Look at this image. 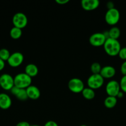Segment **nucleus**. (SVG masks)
I'll list each match as a JSON object with an SVG mask.
<instances>
[{
    "label": "nucleus",
    "instance_id": "obj_1",
    "mask_svg": "<svg viewBox=\"0 0 126 126\" xmlns=\"http://www.w3.org/2000/svg\"><path fill=\"white\" fill-rule=\"evenodd\" d=\"M104 49L108 55L114 57L118 55L121 49V46L118 39L108 38L103 45Z\"/></svg>",
    "mask_w": 126,
    "mask_h": 126
},
{
    "label": "nucleus",
    "instance_id": "obj_2",
    "mask_svg": "<svg viewBox=\"0 0 126 126\" xmlns=\"http://www.w3.org/2000/svg\"><path fill=\"white\" fill-rule=\"evenodd\" d=\"M14 86L20 89H27L32 85V79L25 73H20L17 74L14 78Z\"/></svg>",
    "mask_w": 126,
    "mask_h": 126
},
{
    "label": "nucleus",
    "instance_id": "obj_3",
    "mask_svg": "<svg viewBox=\"0 0 126 126\" xmlns=\"http://www.w3.org/2000/svg\"><path fill=\"white\" fill-rule=\"evenodd\" d=\"M105 19L106 23L110 25L114 26L117 24L120 20V12L116 8L107 9L105 16Z\"/></svg>",
    "mask_w": 126,
    "mask_h": 126
},
{
    "label": "nucleus",
    "instance_id": "obj_4",
    "mask_svg": "<svg viewBox=\"0 0 126 126\" xmlns=\"http://www.w3.org/2000/svg\"><path fill=\"white\" fill-rule=\"evenodd\" d=\"M105 79L100 74H92L87 79V84L88 87L92 89H97L100 88L104 84Z\"/></svg>",
    "mask_w": 126,
    "mask_h": 126
},
{
    "label": "nucleus",
    "instance_id": "obj_5",
    "mask_svg": "<svg viewBox=\"0 0 126 126\" xmlns=\"http://www.w3.org/2000/svg\"><path fill=\"white\" fill-rule=\"evenodd\" d=\"M68 88L71 92L74 93H80L82 92L85 88L84 82L82 80L77 78H74L70 79L68 82Z\"/></svg>",
    "mask_w": 126,
    "mask_h": 126
},
{
    "label": "nucleus",
    "instance_id": "obj_6",
    "mask_svg": "<svg viewBox=\"0 0 126 126\" xmlns=\"http://www.w3.org/2000/svg\"><path fill=\"white\" fill-rule=\"evenodd\" d=\"M12 23L14 27H17L21 29L25 28L28 23V18L27 16L23 12H17L12 17Z\"/></svg>",
    "mask_w": 126,
    "mask_h": 126
},
{
    "label": "nucleus",
    "instance_id": "obj_7",
    "mask_svg": "<svg viewBox=\"0 0 126 126\" xmlns=\"http://www.w3.org/2000/svg\"><path fill=\"white\" fill-rule=\"evenodd\" d=\"M14 86V78L8 73H4L0 76V87L5 91H11Z\"/></svg>",
    "mask_w": 126,
    "mask_h": 126
},
{
    "label": "nucleus",
    "instance_id": "obj_8",
    "mask_svg": "<svg viewBox=\"0 0 126 126\" xmlns=\"http://www.w3.org/2000/svg\"><path fill=\"white\" fill-rule=\"evenodd\" d=\"M105 89L107 95L116 97L121 91L119 82L116 80H111L106 84Z\"/></svg>",
    "mask_w": 126,
    "mask_h": 126
},
{
    "label": "nucleus",
    "instance_id": "obj_9",
    "mask_svg": "<svg viewBox=\"0 0 126 126\" xmlns=\"http://www.w3.org/2000/svg\"><path fill=\"white\" fill-rule=\"evenodd\" d=\"M107 38L103 33H95L89 38V43L95 47H100L104 45Z\"/></svg>",
    "mask_w": 126,
    "mask_h": 126
},
{
    "label": "nucleus",
    "instance_id": "obj_10",
    "mask_svg": "<svg viewBox=\"0 0 126 126\" xmlns=\"http://www.w3.org/2000/svg\"><path fill=\"white\" fill-rule=\"evenodd\" d=\"M24 56L20 52H15L11 54L9 58L7 60V63L12 67H17L23 63Z\"/></svg>",
    "mask_w": 126,
    "mask_h": 126
},
{
    "label": "nucleus",
    "instance_id": "obj_11",
    "mask_svg": "<svg viewBox=\"0 0 126 126\" xmlns=\"http://www.w3.org/2000/svg\"><path fill=\"white\" fill-rule=\"evenodd\" d=\"M100 6L99 0H82L81 6L84 10L87 11H93Z\"/></svg>",
    "mask_w": 126,
    "mask_h": 126
},
{
    "label": "nucleus",
    "instance_id": "obj_12",
    "mask_svg": "<svg viewBox=\"0 0 126 126\" xmlns=\"http://www.w3.org/2000/svg\"><path fill=\"white\" fill-rule=\"evenodd\" d=\"M10 91L11 94L19 100L25 101L28 98L26 92V89H20L16 86H14Z\"/></svg>",
    "mask_w": 126,
    "mask_h": 126
},
{
    "label": "nucleus",
    "instance_id": "obj_13",
    "mask_svg": "<svg viewBox=\"0 0 126 126\" xmlns=\"http://www.w3.org/2000/svg\"><path fill=\"white\" fill-rule=\"evenodd\" d=\"M116 69L111 65H106L101 68L100 74L104 79H109L114 77L116 75Z\"/></svg>",
    "mask_w": 126,
    "mask_h": 126
},
{
    "label": "nucleus",
    "instance_id": "obj_14",
    "mask_svg": "<svg viewBox=\"0 0 126 126\" xmlns=\"http://www.w3.org/2000/svg\"><path fill=\"white\" fill-rule=\"evenodd\" d=\"M28 98L31 100H37L40 98L41 95V92L38 87L37 86L30 85L26 89Z\"/></svg>",
    "mask_w": 126,
    "mask_h": 126
},
{
    "label": "nucleus",
    "instance_id": "obj_15",
    "mask_svg": "<svg viewBox=\"0 0 126 126\" xmlns=\"http://www.w3.org/2000/svg\"><path fill=\"white\" fill-rule=\"evenodd\" d=\"M12 100L8 94L5 93L0 94V108L7 110L11 107Z\"/></svg>",
    "mask_w": 126,
    "mask_h": 126
},
{
    "label": "nucleus",
    "instance_id": "obj_16",
    "mask_svg": "<svg viewBox=\"0 0 126 126\" xmlns=\"http://www.w3.org/2000/svg\"><path fill=\"white\" fill-rule=\"evenodd\" d=\"M25 73L31 78L35 77L38 73V66L33 63L27 64L25 67Z\"/></svg>",
    "mask_w": 126,
    "mask_h": 126
},
{
    "label": "nucleus",
    "instance_id": "obj_17",
    "mask_svg": "<svg viewBox=\"0 0 126 126\" xmlns=\"http://www.w3.org/2000/svg\"><path fill=\"white\" fill-rule=\"evenodd\" d=\"M117 103V98L112 96H107L104 100L105 106L107 108H113Z\"/></svg>",
    "mask_w": 126,
    "mask_h": 126
},
{
    "label": "nucleus",
    "instance_id": "obj_18",
    "mask_svg": "<svg viewBox=\"0 0 126 126\" xmlns=\"http://www.w3.org/2000/svg\"><path fill=\"white\" fill-rule=\"evenodd\" d=\"M108 37L114 39H117L121 36V30L119 28L116 26H112L109 30L107 31Z\"/></svg>",
    "mask_w": 126,
    "mask_h": 126
},
{
    "label": "nucleus",
    "instance_id": "obj_19",
    "mask_svg": "<svg viewBox=\"0 0 126 126\" xmlns=\"http://www.w3.org/2000/svg\"><path fill=\"white\" fill-rule=\"evenodd\" d=\"M83 97L86 100H92L95 97V91L90 87H85L82 92Z\"/></svg>",
    "mask_w": 126,
    "mask_h": 126
},
{
    "label": "nucleus",
    "instance_id": "obj_20",
    "mask_svg": "<svg viewBox=\"0 0 126 126\" xmlns=\"http://www.w3.org/2000/svg\"><path fill=\"white\" fill-rule=\"evenodd\" d=\"M22 34V29L17 27H13L10 30V36L14 39H17L21 37Z\"/></svg>",
    "mask_w": 126,
    "mask_h": 126
},
{
    "label": "nucleus",
    "instance_id": "obj_21",
    "mask_svg": "<svg viewBox=\"0 0 126 126\" xmlns=\"http://www.w3.org/2000/svg\"><path fill=\"white\" fill-rule=\"evenodd\" d=\"M10 55L11 54L8 49L6 48H2L0 49V59H2L3 61H7Z\"/></svg>",
    "mask_w": 126,
    "mask_h": 126
},
{
    "label": "nucleus",
    "instance_id": "obj_22",
    "mask_svg": "<svg viewBox=\"0 0 126 126\" xmlns=\"http://www.w3.org/2000/svg\"><path fill=\"white\" fill-rule=\"evenodd\" d=\"M101 68V65L98 62H93L90 66V70L93 74H100Z\"/></svg>",
    "mask_w": 126,
    "mask_h": 126
},
{
    "label": "nucleus",
    "instance_id": "obj_23",
    "mask_svg": "<svg viewBox=\"0 0 126 126\" xmlns=\"http://www.w3.org/2000/svg\"><path fill=\"white\" fill-rule=\"evenodd\" d=\"M119 84L121 90H122V92L124 93H126V75L122 76L120 81Z\"/></svg>",
    "mask_w": 126,
    "mask_h": 126
},
{
    "label": "nucleus",
    "instance_id": "obj_24",
    "mask_svg": "<svg viewBox=\"0 0 126 126\" xmlns=\"http://www.w3.org/2000/svg\"><path fill=\"white\" fill-rule=\"evenodd\" d=\"M118 55L122 60H124V61L126 60V47H121Z\"/></svg>",
    "mask_w": 126,
    "mask_h": 126
},
{
    "label": "nucleus",
    "instance_id": "obj_25",
    "mask_svg": "<svg viewBox=\"0 0 126 126\" xmlns=\"http://www.w3.org/2000/svg\"><path fill=\"white\" fill-rule=\"evenodd\" d=\"M121 72L123 76L126 75V60H125L121 66Z\"/></svg>",
    "mask_w": 126,
    "mask_h": 126
},
{
    "label": "nucleus",
    "instance_id": "obj_26",
    "mask_svg": "<svg viewBox=\"0 0 126 126\" xmlns=\"http://www.w3.org/2000/svg\"><path fill=\"white\" fill-rule=\"evenodd\" d=\"M44 126H59L58 124L53 121H48L44 124Z\"/></svg>",
    "mask_w": 126,
    "mask_h": 126
},
{
    "label": "nucleus",
    "instance_id": "obj_27",
    "mask_svg": "<svg viewBox=\"0 0 126 126\" xmlns=\"http://www.w3.org/2000/svg\"><path fill=\"white\" fill-rule=\"evenodd\" d=\"M31 125L27 121H21L17 123L16 126H30Z\"/></svg>",
    "mask_w": 126,
    "mask_h": 126
},
{
    "label": "nucleus",
    "instance_id": "obj_28",
    "mask_svg": "<svg viewBox=\"0 0 126 126\" xmlns=\"http://www.w3.org/2000/svg\"><path fill=\"white\" fill-rule=\"evenodd\" d=\"M56 2L59 4H65L69 2V0H56Z\"/></svg>",
    "mask_w": 126,
    "mask_h": 126
},
{
    "label": "nucleus",
    "instance_id": "obj_29",
    "mask_svg": "<svg viewBox=\"0 0 126 126\" xmlns=\"http://www.w3.org/2000/svg\"><path fill=\"white\" fill-rule=\"evenodd\" d=\"M106 6H107V9H110L114 8V3L112 2V1H109V2H107Z\"/></svg>",
    "mask_w": 126,
    "mask_h": 126
},
{
    "label": "nucleus",
    "instance_id": "obj_30",
    "mask_svg": "<svg viewBox=\"0 0 126 126\" xmlns=\"http://www.w3.org/2000/svg\"><path fill=\"white\" fill-rule=\"evenodd\" d=\"M5 67V62L3 61L2 59H0V71H2Z\"/></svg>",
    "mask_w": 126,
    "mask_h": 126
},
{
    "label": "nucleus",
    "instance_id": "obj_31",
    "mask_svg": "<svg viewBox=\"0 0 126 126\" xmlns=\"http://www.w3.org/2000/svg\"><path fill=\"white\" fill-rule=\"evenodd\" d=\"M124 97V92H122V91H120L119 92V94H117V98H122V97Z\"/></svg>",
    "mask_w": 126,
    "mask_h": 126
},
{
    "label": "nucleus",
    "instance_id": "obj_32",
    "mask_svg": "<svg viewBox=\"0 0 126 126\" xmlns=\"http://www.w3.org/2000/svg\"><path fill=\"white\" fill-rule=\"evenodd\" d=\"M30 126H40L39 125H37V124H34V125H31Z\"/></svg>",
    "mask_w": 126,
    "mask_h": 126
},
{
    "label": "nucleus",
    "instance_id": "obj_33",
    "mask_svg": "<svg viewBox=\"0 0 126 126\" xmlns=\"http://www.w3.org/2000/svg\"><path fill=\"white\" fill-rule=\"evenodd\" d=\"M80 126H87L86 125H85V124H83V125H81Z\"/></svg>",
    "mask_w": 126,
    "mask_h": 126
}]
</instances>
